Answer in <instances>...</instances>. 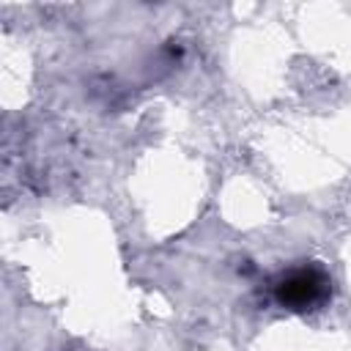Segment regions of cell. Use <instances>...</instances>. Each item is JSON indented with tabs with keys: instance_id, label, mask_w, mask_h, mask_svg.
I'll list each match as a JSON object with an SVG mask.
<instances>
[{
	"instance_id": "1",
	"label": "cell",
	"mask_w": 351,
	"mask_h": 351,
	"mask_svg": "<svg viewBox=\"0 0 351 351\" xmlns=\"http://www.w3.org/2000/svg\"><path fill=\"white\" fill-rule=\"evenodd\" d=\"M274 299L296 313L313 310L329 299V277L318 266H299L280 277L274 285Z\"/></svg>"
}]
</instances>
